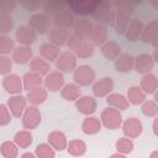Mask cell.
Masks as SVG:
<instances>
[{"mask_svg": "<svg viewBox=\"0 0 158 158\" xmlns=\"http://www.w3.org/2000/svg\"><path fill=\"white\" fill-rule=\"evenodd\" d=\"M114 10L116 12L114 26L115 31L120 35H125L127 31V27L131 22V15L135 11V4L130 1H120V2H114L112 4Z\"/></svg>", "mask_w": 158, "mask_h": 158, "instance_id": "cell-1", "label": "cell"}, {"mask_svg": "<svg viewBox=\"0 0 158 158\" xmlns=\"http://www.w3.org/2000/svg\"><path fill=\"white\" fill-rule=\"evenodd\" d=\"M115 16H116V12L114 10L112 4L106 2V1H99L98 6L95 9V12L93 14V17L95 19V22L101 23L106 27L109 25H114Z\"/></svg>", "mask_w": 158, "mask_h": 158, "instance_id": "cell-2", "label": "cell"}, {"mask_svg": "<svg viewBox=\"0 0 158 158\" xmlns=\"http://www.w3.org/2000/svg\"><path fill=\"white\" fill-rule=\"evenodd\" d=\"M52 22L53 20L51 19V16H48L44 12H35L30 16L28 19V26L31 28H33L37 35H48L49 31L53 28L52 27Z\"/></svg>", "mask_w": 158, "mask_h": 158, "instance_id": "cell-3", "label": "cell"}, {"mask_svg": "<svg viewBox=\"0 0 158 158\" xmlns=\"http://www.w3.org/2000/svg\"><path fill=\"white\" fill-rule=\"evenodd\" d=\"M73 79L74 83L79 86H89L93 85L96 80L95 78V70L89 64H81L78 65L77 69L73 72Z\"/></svg>", "mask_w": 158, "mask_h": 158, "instance_id": "cell-4", "label": "cell"}, {"mask_svg": "<svg viewBox=\"0 0 158 158\" xmlns=\"http://www.w3.org/2000/svg\"><path fill=\"white\" fill-rule=\"evenodd\" d=\"M100 121H101V125L104 127H106L107 130H116V128L121 127L122 122H123L120 110L110 107V106H107L106 109H104L101 111Z\"/></svg>", "mask_w": 158, "mask_h": 158, "instance_id": "cell-5", "label": "cell"}, {"mask_svg": "<svg viewBox=\"0 0 158 158\" xmlns=\"http://www.w3.org/2000/svg\"><path fill=\"white\" fill-rule=\"evenodd\" d=\"M98 0L95 1H88V0H74V1H68V9L74 14L79 16H86L91 15L95 12V9L98 6Z\"/></svg>", "mask_w": 158, "mask_h": 158, "instance_id": "cell-6", "label": "cell"}, {"mask_svg": "<svg viewBox=\"0 0 158 158\" xmlns=\"http://www.w3.org/2000/svg\"><path fill=\"white\" fill-rule=\"evenodd\" d=\"M56 68L62 73H70L77 69V56L70 51H63L54 62Z\"/></svg>", "mask_w": 158, "mask_h": 158, "instance_id": "cell-7", "label": "cell"}, {"mask_svg": "<svg viewBox=\"0 0 158 158\" xmlns=\"http://www.w3.org/2000/svg\"><path fill=\"white\" fill-rule=\"evenodd\" d=\"M41 120H42L41 111L35 105L27 106L26 110H25V112H23V115H22V117H21L23 128L30 130V131L33 130V128H36L41 123Z\"/></svg>", "mask_w": 158, "mask_h": 158, "instance_id": "cell-8", "label": "cell"}, {"mask_svg": "<svg viewBox=\"0 0 158 158\" xmlns=\"http://www.w3.org/2000/svg\"><path fill=\"white\" fill-rule=\"evenodd\" d=\"M15 38L20 43V46L31 47L37 40V32L28 25H21L15 31Z\"/></svg>", "mask_w": 158, "mask_h": 158, "instance_id": "cell-9", "label": "cell"}, {"mask_svg": "<svg viewBox=\"0 0 158 158\" xmlns=\"http://www.w3.org/2000/svg\"><path fill=\"white\" fill-rule=\"evenodd\" d=\"M2 88L4 90L12 95H20L21 91L23 90V81L22 78H20L17 74H7L5 77H2Z\"/></svg>", "mask_w": 158, "mask_h": 158, "instance_id": "cell-10", "label": "cell"}, {"mask_svg": "<svg viewBox=\"0 0 158 158\" xmlns=\"http://www.w3.org/2000/svg\"><path fill=\"white\" fill-rule=\"evenodd\" d=\"M93 94L96 98H107L114 90V80L111 77H102L96 79L91 85Z\"/></svg>", "mask_w": 158, "mask_h": 158, "instance_id": "cell-11", "label": "cell"}, {"mask_svg": "<svg viewBox=\"0 0 158 158\" xmlns=\"http://www.w3.org/2000/svg\"><path fill=\"white\" fill-rule=\"evenodd\" d=\"M44 83H43V86L48 90V91H60L62 88L65 85V79H64V75L62 72L59 70H53L51 73H48L44 78Z\"/></svg>", "mask_w": 158, "mask_h": 158, "instance_id": "cell-12", "label": "cell"}, {"mask_svg": "<svg viewBox=\"0 0 158 158\" xmlns=\"http://www.w3.org/2000/svg\"><path fill=\"white\" fill-rule=\"evenodd\" d=\"M122 132L128 138H137L143 132V125L139 118L131 116L122 122Z\"/></svg>", "mask_w": 158, "mask_h": 158, "instance_id": "cell-13", "label": "cell"}, {"mask_svg": "<svg viewBox=\"0 0 158 158\" xmlns=\"http://www.w3.org/2000/svg\"><path fill=\"white\" fill-rule=\"evenodd\" d=\"M52 20H53V23H54L56 27H60V28H64V30H68V31L74 27V23L77 21L74 14L68 7L60 10Z\"/></svg>", "mask_w": 158, "mask_h": 158, "instance_id": "cell-14", "label": "cell"}, {"mask_svg": "<svg viewBox=\"0 0 158 158\" xmlns=\"http://www.w3.org/2000/svg\"><path fill=\"white\" fill-rule=\"evenodd\" d=\"M10 112L14 117H22L26 107H27V98L23 95H12L7 99L6 102Z\"/></svg>", "mask_w": 158, "mask_h": 158, "instance_id": "cell-15", "label": "cell"}, {"mask_svg": "<svg viewBox=\"0 0 158 158\" xmlns=\"http://www.w3.org/2000/svg\"><path fill=\"white\" fill-rule=\"evenodd\" d=\"M141 40L144 43L152 44L156 49L158 48V19H153L147 25H144Z\"/></svg>", "mask_w": 158, "mask_h": 158, "instance_id": "cell-16", "label": "cell"}, {"mask_svg": "<svg viewBox=\"0 0 158 158\" xmlns=\"http://www.w3.org/2000/svg\"><path fill=\"white\" fill-rule=\"evenodd\" d=\"M75 109L86 116H91L96 109H98V102L95 100L94 96H89V95H81L77 101H75Z\"/></svg>", "mask_w": 158, "mask_h": 158, "instance_id": "cell-17", "label": "cell"}, {"mask_svg": "<svg viewBox=\"0 0 158 158\" xmlns=\"http://www.w3.org/2000/svg\"><path fill=\"white\" fill-rule=\"evenodd\" d=\"M91 44L94 46H102L106 41H107V27L101 25V23H98L95 22L88 38H86Z\"/></svg>", "mask_w": 158, "mask_h": 158, "instance_id": "cell-18", "label": "cell"}, {"mask_svg": "<svg viewBox=\"0 0 158 158\" xmlns=\"http://www.w3.org/2000/svg\"><path fill=\"white\" fill-rule=\"evenodd\" d=\"M154 59L149 53H141L135 57V70L139 74H148L154 67Z\"/></svg>", "mask_w": 158, "mask_h": 158, "instance_id": "cell-19", "label": "cell"}, {"mask_svg": "<svg viewBox=\"0 0 158 158\" xmlns=\"http://www.w3.org/2000/svg\"><path fill=\"white\" fill-rule=\"evenodd\" d=\"M33 51L31 47L28 46H17L15 48V51L12 52L11 54V58L12 60L16 63V64H30V62L32 60L33 58Z\"/></svg>", "mask_w": 158, "mask_h": 158, "instance_id": "cell-20", "label": "cell"}, {"mask_svg": "<svg viewBox=\"0 0 158 158\" xmlns=\"http://www.w3.org/2000/svg\"><path fill=\"white\" fill-rule=\"evenodd\" d=\"M47 142L57 152H62V151L67 149V147H68L67 136H65V133L63 131H59V130H54V131L49 132L48 136H47Z\"/></svg>", "mask_w": 158, "mask_h": 158, "instance_id": "cell-21", "label": "cell"}, {"mask_svg": "<svg viewBox=\"0 0 158 158\" xmlns=\"http://www.w3.org/2000/svg\"><path fill=\"white\" fill-rule=\"evenodd\" d=\"M143 30H144L143 21L139 20V19H132L128 27H127V31H126L125 36L130 42H136V41L141 40Z\"/></svg>", "mask_w": 158, "mask_h": 158, "instance_id": "cell-22", "label": "cell"}, {"mask_svg": "<svg viewBox=\"0 0 158 158\" xmlns=\"http://www.w3.org/2000/svg\"><path fill=\"white\" fill-rule=\"evenodd\" d=\"M69 31L68 30H64V28H60V27H53L49 33H48V42L58 46V47H62L64 44H67L68 40H69Z\"/></svg>", "mask_w": 158, "mask_h": 158, "instance_id": "cell-23", "label": "cell"}, {"mask_svg": "<svg viewBox=\"0 0 158 158\" xmlns=\"http://www.w3.org/2000/svg\"><path fill=\"white\" fill-rule=\"evenodd\" d=\"M38 51H40V56L42 58H44L47 62H49V63L51 62H56L57 58L59 57V54L62 53L60 47H58V46H56V44H53L51 42L42 43Z\"/></svg>", "mask_w": 158, "mask_h": 158, "instance_id": "cell-24", "label": "cell"}, {"mask_svg": "<svg viewBox=\"0 0 158 158\" xmlns=\"http://www.w3.org/2000/svg\"><path fill=\"white\" fill-rule=\"evenodd\" d=\"M115 69L118 73H130L135 69V57L130 53H121V56L114 63Z\"/></svg>", "mask_w": 158, "mask_h": 158, "instance_id": "cell-25", "label": "cell"}, {"mask_svg": "<svg viewBox=\"0 0 158 158\" xmlns=\"http://www.w3.org/2000/svg\"><path fill=\"white\" fill-rule=\"evenodd\" d=\"M100 52L101 54L109 59V60H116L120 56H121V46L115 42V41H106L101 47H100Z\"/></svg>", "mask_w": 158, "mask_h": 158, "instance_id": "cell-26", "label": "cell"}, {"mask_svg": "<svg viewBox=\"0 0 158 158\" xmlns=\"http://www.w3.org/2000/svg\"><path fill=\"white\" fill-rule=\"evenodd\" d=\"M30 67V72H33L36 74H40L41 77H46L51 69V63L47 62L44 58H42L41 56H35L32 58V60L28 64Z\"/></svg>", "mask_w": 158, "mask_h": 158, "instance_id": "cell-27", "label": "cell"}, {"mask_svg": "<svg viewBox=\"0 0 158 158\" xmlns=\"http://www.w3.org/2000/svg\"><path fill=\"white\" fill-rule=\"evenodd\" d=\"M22 81H23V90H26L28 93V91H32L37 88L43 86L44 79L40 74H36L33 72H27L22 77Z\"/></svg>", "mask_w": 158, "mask_h": 158, "instance_id": "cell-28", "label": "cell"}, {"mask_svg": "<svg viewBox=\"0 0 158 158\" xmlns=\"http://www.w3.org/2000/svg\"><path fill=\"white\" fill-rule=\"evenodd\" d=\"M101 121L99 117H95V116H86L83 122H81V131L83 133L88 135V136H91V135H96L100 132L101 130Z\"/></svg>", "mask_w": 158, "mask_h": 158, "instance_id": "cell-29", "label": "cell"}, {"mask_svg": "<svg viewBox=\"0 0 158 158\" xmlns=\"http://www.w3.org/2000/svg\"><path fill=\"white\" fill-rule=\"evenodd\" d=\"M126 98H127L128 102L132 105H142L146 101L147 94L141 89L139 85H132L127 89Z\"/></svg>", "mask_w": 158, "mask_h": 158, "instance_id": "cell-30", "label": "cell"}, {"mask_svg": "<svg viewBox=\"0 0 158 158\" xmlns=\"http://www.w3.org/2000/svg\"><path fill=\"white\" fill-rule=\"evenodd\" d=\"M60 96L67 101H77L81 96V89L75 83L65 84L60 90Z\"/></svg>", "mask_w": 158, "mask_h": 158, "instance_id": "cell-31", "label": "cell"}, {"mask_svg": "<svg viewBox=\"0 0 158 158\" xmlns=\"http://www.w3.org/2000/svg\"><path fill=\"white\" fill-rule=\"evenodd\" d=\"M139 86H141V89H142L147 95L154 94L156 90L158 89V78H157L154 74H152V73L144 74V75L141 78Z\"/></svg>", "mask_w": 158, "mask_h": 158, "instance_id": "cell-32", "label": "cell"}, {"mask_svg": "<svg viewBox=\"0 0 158 158\" xmlns=\"http://www.w3.org/2000/svg\"><path fill=\"white\" fill-rule=\"evenodd\" d=\"M106 102L110 107H114V109H117V110H126L128 109V100L127 98L123 95V94H120V93H111L107 98H106Z\"/></svg>", "mask_w": 158, "mask_h": 158, "instance_id": "cell-33", "label": "cell"}, {"mask_svg": "<svg viewBox=\"0 0 158 158\" xmlns=\"http://www.w3.org/2000/svg\"><path fill=\"white\" fill-rule=\"evenodd\" d=\"M47 96H48V90L44 86L37 88L32 91H28L27 95H26L27 101L30 102V105H35V106H38V105L43 104L46 101Z\"/></svg>", "mask_w": 158, "mask_h": 158, "instance_id": "cell-34", "label": "cell"}, {"mask_svg": "<svg viewBox=\"0 0 158 158\" xmlns=\"http://www.w3.org/2000/svg\"><path fill=\"white\" fill-rule=\"evenodd\" d=\"M94 23H95L94 21H91L89 19H85V17L77 19V21L74 23V27H73V32L78 33L79 36H81L84 38H88V36H89Z\"/></svg>", "mask_w": 158, "mask_h": 158, "instance_id": "cell-35", "label": "cell"}, {"mask_svg": "<svg viewBox=\"0 0 158 158\" xmlns=\"http://www.w3.org/2000/svg\"><path fill=\"white\" fill-rule=\"evenodd\" d=\"M32 141H33V136L31 131L26 128L17 131L14 136V142L19 146V148H28L32 144Z\"/></svg>", "mask_w": 158, "mask_h": 158, "instance_id": "cell-36", "label": "cell"}, {"mask_svg": "<svg viewBox=\"0 0 158 158\" xmlns=\"http://www.w3.org/2000/svg\"><path fill=\"white\" fill-rule=\"evenodd\" d=\"M67 151L73 157H81L86 153V143L83 139H72L68 142Z\"/></svg>", "mask_w": 158, "mask_h": 158, "instance_id": "cell-37", "label": "cell"}, {"mask_svg": "<svg viewBox=\"0 0 158 158\" xmlns=\"http://www.w3.org/2000/svg\"><path fill=\"white\" fill-rule=\"evenodd\" d=\"M0 153L4 158H17L19 146L14 141H4L0 144Z\"/></svg>", "mask_w": 158, "mask_h": 158, "instance_id": "cell-38", "label": "cell"}, {"mask_svg": "<svg viewBox=\"0 0 158 158\" xmlns=\"http://www.w3.org/2000/svg\"><path fill=\"white\" fill-rule=\"evenodd\" d=\"M65 7H68L67 2H62V1H47V2H43V5H42L43 12L51 17H54L60 10H63Z\"/></svg>", "mask_w": 158, "mask_h": 158, "instance_id": "cell-39", "label": "cell"}, {"mask_svg": "<svg viewBox=\"0 0 158 158\" xmlns=\"http://www.w3.org/2000/svg\"><path fill=\"white\" fill-rule=\"evenodd\" d=\"M115 146H116L117 152L121 153V154H125V156H126V154H130V153L133 151V148H135V143H133L132 138H128V137H126V136L120 137V138L116 141Z\"/></svg>", "mask_w": 158, "mask_h": 158, "instance_id": "cell-40", "label": "cell"}, {"mask_svg": "<svg viewBox=\"0 0 158 158\" xmlns=\"http://www.w3.org/2000/svg\"><path fill=\"white\" fill-rule=\"evenodd\" d=\"M15 42L7 35L0 36V54L1 56H10L15 51Z\"/></svg>", "mask_w": 158, "mask_h": 158, "instance_id": "cell-41", "label": "cell"}, {"mask_svg": "<svg viewBox=\"0 0 158 158\" xmlns=\"http://www.w3.org/2000/svg\"><path fill=\"white\" fill-rule=\"evenodd\" d=\"M56 149L47 142V143H40L35 148V154L38 158H56Z\"/></svg>", "mask_w": 158, "mask_h": 158, "instance_id": "cell-42", "label": "cell"}, {"mask_svg": "<svg viewBox=\"0 0 158 158\" xmlns=\"http://www.w3.org/2000/svg\"><path fill=\"white\" fill-rule=\"evenodd\" d=\"M74 54L77 56V58H89L94 54V44H91L88 40L83 42V44L74 52Z\"/></svg>", "mask_w": 158, "mask_h": 158, "instance_id": "cell-43", "label": "cell"}, {"mask_svg": "<svg viewBox=\"0 0 158 158\" xmlns=\"http://www.w3.org/2000/svg\"><path fill=\"white\" fill-rule=\"evenodd\" d=\"M141 111L147 117H156L158 114V104L153 100H146L141 106Z\"/></svg>", "mask_w": 158, "mask_h": 158, "instance_id": "cell-44", "label": "cell"}, {"mask_svg": "<svg viewBox=\"0 0 158 158\" xmlns=\"http://www.w3.org/2000/svg\"><path fill=\"white\" fill-rule=\"evenodd\" d=\"M14 28V20L10 15L0 14V32L1 35H7Z\"/></svg>", "mask_w": 158, "mask_h": 158, "instance_id": "cell-45", "label": "cell"}, {"mask_svg": "<svg viewBox=\"0 0 158 158\" xmlns=\"http://www.w3.org/2000/svg\"><path fill=\"white\" fill-rule=\"evenodd\" d=\"M84 41H86V38L79 36V35L75 33V32H72L70 36H69V40H68V42H67V47H68V49H69L70 52L74 53V52L83 44Z\"/></svg>", "mask_w": 158, "mask_h": 158, "instance_id": "cell-46", "label": "cell"}, {"mask_svg": "<svg viewBox=\"0 0 158 158\" xmlns=\"http://www.w3.org/2000/svg\"><path fill=\"white\" fill-rule=\"evenodd\" d=\"M12 58L10 56H0V74L2 77L11 74L12 69Z\"/></svg>", "mask_w": 158, "mask_h": 158, "instance_id": "cell-47", "label": "cell"}, {"mask_svg": "<svg viewBox=\"0 0 158 158\" xmlns=\"http://www.w3.org/2000/svg\"><path fill=\"white\" fill-rule=\"evenodd\" d=\"M12 120V114L10 112L9 107L6 104H1L0 105V125L1 126H6L11 122Z\"/></svg>", "mask_w": 158, "mask_h": 158, "instance_id": "cell-48", "label": "cell"}, {"mask_svg": "<svg viewBox=\"0 0 158 158\" xmlns=\"http://www.w3.org/2000/svg\"><path fill=\"white\" fill-rule=\"evenodd\" d=\"M16 7V1L14 0H2L0 2V12L1 14H6L10 15Z\"/></svg>", "mask_w": 158, "mask_h": 158, "instance_id": "cell-49", "label": "cell"}, {"mask_svg": "<svg viewBox=\"0 0 158 158\" xmlns=\"http://www.w3.org/2000/svg\"><path fill=\"white\" fill-rule=\"evenodd\" d=\"M21 5L27 10V11H31V12H35L36 10H38L40 7H42V2H40V1H22L21 2Z\"/></svg>", "mask_w": 158, "mask_h": 158, "instance_id": "cell-50", "label": "cell"}, {"mask_svg": "<svg viewBox=\"0 0 158 158\" xmlns=\"http://www.w3.org/2000/svg\"><path fill=\"white\" fill-rule=\"evenodd\" d=\"M152 130H153V133L158 137V116L154 117L153 120V123H152Z\"/></svg>", "mask_w": 158, "mask_h": 158, "instance_id": "cell-51", "label": "cell"}, {"mask_svg": "<svg viewBox=\"0 0 158 158\" xmlns=\"http://www.w3.org/2000/svg\"><path fill=\"white\" fill-rule=\"evenodd\" d=\"M21 158H38L36 154H35V152L32 153V152H25L22 156H21Z\"/></svg>", "mask_w": 158, "mask_h": 158, "instance_id": "cell-52", "label": "cell"}, {"mask_svg": "<svg viewBox=\"0 0 158 158\" xmlns=\"http://www.w3.org/2000/svg\"><path fill=\"white\" fill-rule=\"evenodd\" d=\"M109 158H127L125 154H121V153H118V152H116V153H114V154H111Z\"/></svg>", "mask_w": 158, "mask_h": 158, "instance_id": "cell-53", "label": "cell"}, {"mask_svg": "<svg viewBox=\"0 0 158 158\" xmlns=\"http://www.w3.org/2000/svg\"><path fill=\"white\" fill-rule=\"evenodd\" d=\"M152 57H153L154 62H156V63H158V48L153 51V53H152Z\"/></svg>", "mask_w": 158, "mask_h": 158, "instance_id": "cell-54", "label": "cell"}, {"mask_svg": "<svg viewBox=\"0 0 158 158\" xmlns=\"http://www.w3.org/2000/svg\"><path fill=\"white\" fill-rule=\"evenodd\" d=\"M151 5L154 7V10L158 11V0H153V1H151Z\"/></svg>", "mask_w": 158, "mask_h": 158, "instance_id": "cell-55", "label": "cell"}, {"mask_svg": "<svg viewBox=\"0 0 158 158\" xmlns=\"http://www.w3.org/2000/svg\"><path fill=\"white\" fill-rule=\"evenodd\" d=\"M149 158H158V149H157V151H153V152L149 154Z\"/></svg>", "mask_w": 158, "mask_h": 158, "instance_id": "cell-56", "label": "cell"}, {"mask_svg": "<svg viewBox=\"0 0 158 158\" xmlns=\"http://www.w3.org/2000/svg\"><path fill=\"white\" fill-rule=\"evenodd\" d=\"M153 98H154V101L158 104V89H157V90H156V93L153 94Z\"/></svg>", "mask_w": 158, "mask_h": 158, "instance_id": "cell-57", "label": "cell"}]
</instances>
